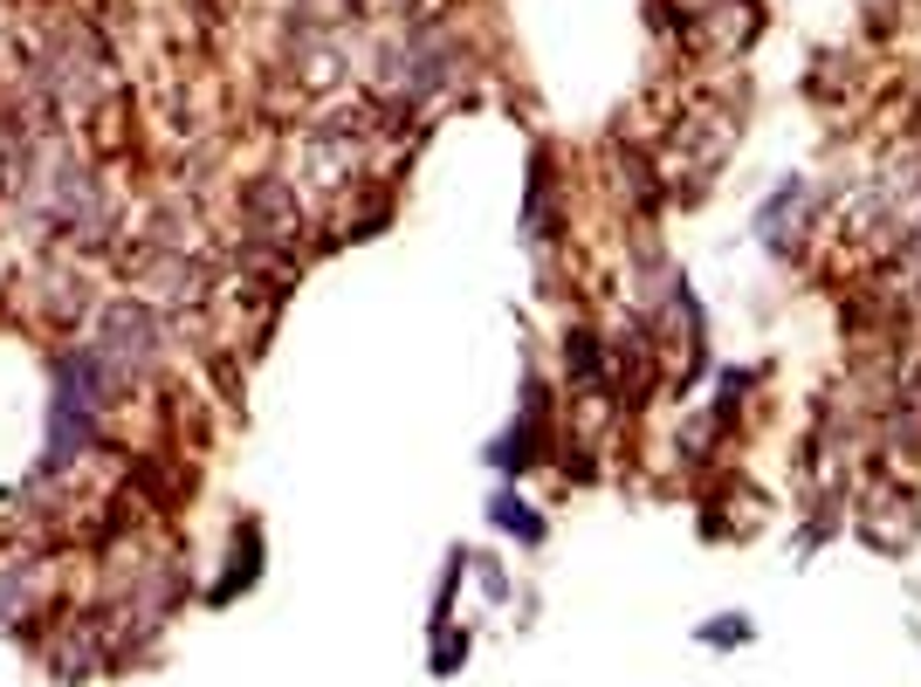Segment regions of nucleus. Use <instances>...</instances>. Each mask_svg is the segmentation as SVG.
<instances>
[{
  "label": "nucleus",
  "instance_id": "1",
  "mask_svg": "<svg viewBox=\"0 0 921 687\" xmlns=\"http://www.w3.org/2000/svg\"><path fill=\"white\" fill-rule=\"evenodd\" d=\"M496 522H502V530H516L523 543H543V522H537L523 502H516V495H496Z\"/></svg>",
  "mask_w": 921,
  "mask_h": 687
},
{
  "label": "nucleus",
  "instance_id": "2",
  "mask_svg": "<svg viewBox=\"0 0 921 687\" xmlns=\"http://www.w3.org/2000/svg\"><path fill=\"white\" fill-rule=\"evenodd\" d=\"M702 639H715V646H723V639H749V626H743V619H736V626H708Z\"/></svg>",
  "mask_w": 921,
  "mask_h": 687
}]
</instances>
